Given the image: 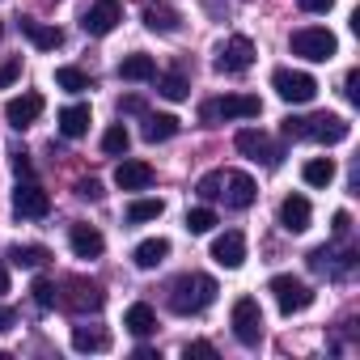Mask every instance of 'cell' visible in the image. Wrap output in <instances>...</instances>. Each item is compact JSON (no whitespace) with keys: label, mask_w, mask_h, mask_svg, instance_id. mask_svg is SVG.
<instances>
[{"label":"cell","mask_w":360,"mask_h":360,"mask_svg":"<svg viewBox=\"0 0 360 360\" xmlns=\"http://www.w3.org/2000/svg\"><path fill=\"white\" fill-rule=\"evenodd\" d=\"M187 356H217L212 343H187Z\"/></svg>","instance_id":"obj_44"},{"label":"cell","mask_w":360,"mask_h":360,"mask_svg":"<svg viewBox=\"0 0 360 360\" xmlns=\"http://www.w3.org/2000/svg\"><path fill=\"white\" fill-rule=\"evenodd\" d=\"M157 94H161V98H169V102H183V98L191 94V85H187V77H183V72H165V77L157 81Z\"/></svg>","instance_id":"obj_31"},{"label":"cell","mask_w":360,"mask_h":360,"mask_svg":"<svg viewBox=\"0 0 360 360\" xmlns=\"http://www.w3.org/2000/svg\"><path fill=\"white\" fill-rule=\"evenodd\" d=\"M212 259L221 263V267H242L246 263V238L238 233V229H229V233H221L217 242H212Z\"/></svg>","instance_id":"obj_19"},{"label":"cell","mask_w":360,"mask_h":360,"mask_svg":"<svg viewBox=\"0 0 360 360\" xmlns=\"http://www.w3.org/2000/svg\"><path fill=\"white\" fill-rule=\"evenodd\" d=\"M119 110H123V115H144L148 106H144L140 94H127V98H119Z\"/></svg>","instance_id":"obj_40"},{"label":"cell","mask_w":360,"mask_h":360,"mask_svg":"<svg viewBox=\"0 0 360 360\" xmlns=\"http://www.w3.org/2000/svg\"><path fill=\"white\" fill-rule=\"evenodd\" d=\"M60 131H64L68 140H81V136L89 131V106H81V102H77V106H64V110H60Z\"/></svg>","instance_id":"obj_26"},{"label":"cell","mask_w":360,"mask_h":360,"mask_svg":"<svg viewBox=\"0 0 360 360\" xmlns=\"http://www.w3.org/2000/svg\"><path fill=\"white\" fill-rule=\"evenodd\" d=\"M309 267L318 271V276H330V280H343L352 267H356V250H343V255H335L330 246H318V250H309Z\"/></svg>","instance_id":"obj_13"},{"label":"cell","mask_w":360,"mask_h":360,"mask_svg":"<svg viewBox=\"0 0 360 360\" xmlns=\"http://www.w3.org/2000/svg\"><path fill=\"white\" fill-rule=\"evenodd\" d=\"M43 115V94H22V98H9L5 102V119H9V127H30L34 119Z\"/></svg>","instance_id":"obj_16"},{"label":"cell","mask_w":360,"mask_h":360,"mask_svg":"<svg viewBox=\"0 0 360 360\" xmlns=\"http://www.w3.org/2000/svg\"><path fill=\"white\" fill-rule=\"evenodd\" d=\"M221 195H225V204L229 208H250L255 200H259V187H255V178L250 174H221Z\"/></svg>","instance_id":"obj_14"},{"label":"cell","mask_w":360,"mask_h":360,"mask_svg":"<svg viewBox=\"0 0 360 360\" xmlns=\"http://www.w3.org/2000/svg\"><path fill=\"white\" fill-rule=\"evenodd\" d=\"M178 127H183V123H178L174 115H144V140H148V144L174 140V136H178Z\"/></svg>","instance_id":"obj_25"},{"label":"cell","mask_w":360,"mask_h":360,"mask_svg":"<svg viewBox=\"0 0 360 360\" xmlns=\"http://www.w3.org/2000/svg\"><path fill=\"white\" fill-rule=\"evenodd\" d=\"M288 47H292V56H301V60H314V64H326V60L339 51L335 34H330V30H322V26H305V30H292Z\"/></svg>","instance_id":"obj_4"},{"label":"cell","mask_w":360,"mask_h":360,"mask_svg":"<svg viewBox=\"0 0 360 360\" xmlns=\"http://www.w3.org/2000/svg\"><path fill=\"white\" fill-rule=\"evenodd\" d=\"M119 22H123V5H119V0H98V5H89V9H85L81 30H85V34H94V39H102V34H110Z\"/></svg>","instance_id":"obj_12"},{"label":"cell","mask_w":360,"mask_h":360,"mask_svg":"<svg viewBox=\"0 0 360 360\" xmlns=\"http://www.w3.org/2000/svg\"><path fill=\"white\" fill-rule=\"evenodd\" d=\"M144 26L153 30V34H174L178 26H183V13H178L174 5H165V0H144Z\"/></svg>","instance_id":"obj_15"},{"label":"cell","mask_w":360,"mask_h":360,"mask_svg":"<svg viewBox=\"0 0 360 360\" xmlns=\"http://www.w3.org/2000/svg\"><path fill=\"white\" fill-rule=\"evenodd\" d=\"M309 221H314L309 200H305V195H284V204H280V225H284L288 233H305Z\"/></svg>","instance_id":"obj_17"},{"label":"cell","mask_w":360,"mask_h":360,"mask_svg":"<svg viewBox=\"0 0 360 360\" xmlns=\"http://www.w3.org/2000/svg\"><path fill=\"white\" fill-rule=\"evenodd\" d=\"M22 77V56H13L9 64H0V85H13Z\"/></svg>","instance_id":"obj_38"},{"label":"cell","mask_w":360,"mask_h":360,"mask_svg":"<svg viewBox=\"0 0 360 360\" xmlns=\"http://www.w3.org/2000/svg\"><path fill=\"white\" fill-rule=\"evenodd\" d=\"M233 144H238V153H246L250 161H263V165H280V161H284V153H280L259 127H242V131L233 136Z\"/></svg>","instance_id":"obj_11"},{"label":"cell","mask_w":360,"mask_h":360,"mask_svg":"<svg viewBox=\"0 0 360 360\" xmlns=\"http://www.w3.org/2000/svg\"><path fill=\"white\" fill-rule=\"evenodd\" d=\"M195 191H200V200H221V174H204Z\"/></svg>","instance_id":"obj_36"},{"label":"cell","mask_w":360,"mask_h":360,"mask_svg":"<svg viewBox=\"0 0 360 360\" xmlns=\"http://www.w3.org/2000/svg\"><path fill=\"white\" fill-rule=\"evenodd\" d=\"M330 233H335V238H347V233H352V217H347V212H335V217H330Z\"/></svg>","instance_id":"obj_42"},{"label":"cell","mask_w":360,"mask_h":360,"mask_svg":"<svg viewBox=\"0 0 360 360\" xmlns=\"http://www.w3.org/2000/svg\"><path fill=\"white\" fill-rule=\"evenodd\" d=\"M0 39H5V22H0Z\"/></svg>","instance_id":"obj_47"},{"label":"cell","mask_w":360,"mask_h":360,"mask_svg":"<svg viewBox=\"0 0 360 360\" xmlns=\"http://www.w3.org/2000/svg\"><path fill=\"white\" fill-rule=\"evenodd\" d=\"M288 140H318V144H339L352 136V123L343 115H309V119H284Z\"/></svg>","instance_id":"obj_2"},{"label":"cell","mask_w":360,"mask_h":360,"mask_svg":"<svg viewBox=\"0 0 360 360\" xmlns=\"http://www.w3.org/2000/svg\"><path fill=\"white\" fill-rule=\"evenodd\" d=\"M0 292H9V267H5V259H0Z\"/></svg>","instance_id":"obj_46"},{"label":"cell","mask_w":360,"mask_h":360,"mask_svg":"<svg viewBox=\"0 0 360 360\" xmlns=\"http://www.w3.org/2000/svg\"><path fill=\"white\" fill-rule=\"evenodd\" d=\"M127 144H131V136H127V127H123V123L106 127V136H102V153H110V157H123V153H127Z\"/></svg>","instance_id":"obj_33"},{"label":"cell","mask_w":360,"mask_h":360,"mask_svg":"<svg viewBox=\"0 0 360 360\" xmlns=\"http://www.w3.org/2000/svg\"><path fill=\"white\" fill-rule=\"evenodd\" d=\"M47 259H51V250H47V246H22V242H18V246H9V263H13V267L39 271Z\"/></svg>","instance_id":"obj_28"},{"label":"cell","mask_w":360,"mask_h":360,"mask_svg":"<svg viewBox=\"0 0 360 360\" xmlns=\"http://www.w3.org/2000/svg\"><path fill=\"white\" fill-rule=\"evenodd\" d=\"M169 259V242L165 238H148V242H140L136 250H131V263L140 267V271H153V267H161Z\"/></svg>","instance_id":"obj_22"},{"label":"cell","mask_w":360,"mask_h":360,"mask_svg":"<svg viewBox=\"0 0 360 360\" xmlns=\"http://www.w3.org/2000/svg\"><path fill=\"white\" fill-rule=\"evenodd\" d=\"M9 157H13V169H18L22 178H30V174H34V165H30V157H26V148H13Z\"/></svg>","instance_id":"obj_41"},{"label":"cell","mask_w":360,"mask_h":360,"mask_svg":"<svg viewBox=\"0 0 360 360\" xmlns=\"http://www.w3.org/2000/svg\"><path fill=\"white\" fill-rule=\"evenodd\" d=\"M335 0H301V13H330Z\"/></svg>","instance_id":"obj_43"},{"label":"cell","mask_w":360,"mask_h":360,"mask_svg":"<svg viewBox=\"0 0 360 360\" xmlns=\"http://www.w3.org/2000/svg\"><path fill=\"white\" fill-rule=\"evenodd\" d=\"M267 292L276 297V305H280V314H288V318L314 305V288H309V284H301L297 276H271V284H267Z\"/></svg>","instance_id":"obj_6"},{"label":"cell","mask_w":360,"mask_h":360,"mask_svg":"<svg viewBox=\"0 0 360 360\" xmlns=\"http://www.w3.org/2000/svg\"><path fill=\"white\" fill-rule=\"evenodd\" d=\"M30 292H34V301H39V309H56V305H60V288H56L51 280H43V276L34 280V288H30Z\"/></svg>","instance_id":"obj_34"},{"label":"cell","mask_w":360,"mask_h":360,"mask_svg":"<svg viewBox=\"0 0 360 360\" xmlns=\"http://www.w3.org/2000/svg\"><path fill=\"white\" fill-rule=\"evenodd\" d=\"M301 178H305L309 187H330L335 183V161L330 157H314V161H305Z\"/></svg>","instance_id":"obj_29"},{"label":"cell","mask_w":360,"mask_h":360,"mask_svg":"<svg viewBox=\"0 0 360 360\" xmlns=\"http://www.w3.org/2000/svg\"><path fill=\"white\" fill-rule=\"evenodd\" d=\"M72 347L77 352H110V330H102V326H72Z\"/></svg>","instance_id":"obj_24"},{"label":"cell","mask_w":360,"mask_h":360,"mask_svg":"<svg viewBox=\"0 0 360 360\" xmlns=\"http://www.w3.org/2000/svg\"><path fill=\"white\" fill-rule=\"evenodd\" d=\"M250 64H255V43H250L246 34H233L229 43L217 47V72L238 77V72H246Z\"/></svg>","instance_id":"obj_8"},{"label":"cell","mask_w":360,"mask_h":360,"mask_svg":"<svg viewBox=\"0 0 360 360\" xmlns=\"http://www.w3.org/2000/svg\"><path fill=\"white\" fill-rule=\"evenodd\" d=\"M18 30L39 47V51H56L60 43H64V30H56V26H43V22H30V18H22L18 22Z\"/></svg>","instance_id":"obj_21"},{"label":"cell","mask_w":360,"mask_h":360,"mask_svg":"<svg viewBox=\"0 0 360 360\" xmlns=\"http://www.w3.org/2000/svg\"><path fill=\"white\" fill-rule=\"evenodd\" d=\"M13 212L22 221H43L51 212V195L34 183V178H26V183H18V191H13Z\"/></svg>","instance_id":"obj_10"},{"label":"cell","mask_w":360,"mask_h":360,"mask_svg":"<svg viewBox=\"0 0 360 360\" xmlns=\"http://www.w3.org/2000/svg\"><path fill=\"white\" fill-rule=\"evenodd\" d=\"M263 110V102L255 98V94H225V98H217V102H204L200 106V123H221V119H255Z\"/></svg>","instance_id":"obj_3"},{"label":"cell","mask_w":360,"mask_h":360,"mask_svg":"<svg viewBox=\"0 0 360 360\" xmlns=\"http://www.w3.org/2000/svg\"><path fill=\"white\" fill-rule=\"evenodd\" d=\"M60 305L72 309V314H98L106 305V292L98 284H89V280H68L64 292H60Z\"/></svg>","instance_id":"obj_9"},{"label":"cell","mask_w":360,"mask_h":360,"mask_svg":"<svg viewBox=\"0 0 360 360\" xmlns=\"http://www.w3.org/2000/svg\"><path fill=\"white\" fill-rule=\"evenodd\" d=\"M271 89H276L284 102H292V106H305V102L318 98V81H314L309 72H292V68H276V72H271Z\"/></svg>","instance_id":"obj_7"},{"label":"cell","mask_w":360,"mask_h":360,"mask_svg":"<svg viewBox=\"0 0 360 360\" xmlns=\"http://www.w3.org/2000/svg\"><path fill=\"white\" fill-rule=\"evenodd\" d=\"M115 183L123 191H144V187H153V165L148 161H119Z\"/></svg>","instance_id":"obj_20"},{"label":"cell","mask_w":360,"mask_h":360,"mask_svg":"<svg viewBox=\"0 0 360 360\" xmlns=\"http://www.w3.org/2000/svg\"><path fill=\"white\" fill-rule=\"evenodd\" d=\"M13 322H18V314H13V309H5V305H0V330H9Z\"/></svg>","instance_id":"obj_45"},{"label":"cell","mask_w":360,"mask_h":360,"mask_svg":"<svg viewBox=\"0 0 360 360\" xmlns=\"http://www.w3.org/2000/svg\"><path fill=\"white\" fill-rule=\"evenodd\" d=\"M212 225H217V212L212 208H191L187 212V229L191 233H212Z\"/></svg>","instance_id":"obj_35"},{"label":"cell","mask_w":360,"mask_h":360,"mask_svg":"<svg viewBox=\"0 0 360 360\" xmlns=\"http://www.w3.org/2000/svg\"><path fill=\"white\" fill-rule=\"evenodd\" d=\"M68 242H72V255H77V259H98V255L106 250V238H102L94 225H85V221H77V225L68 229Z\"/></svg>","instance_id":"obj_18"},{"label":"cell","mask_w":360,"mask_h":360,"mask_svg":"<svg viewBox=\"0 0 360 360\" xmlns=\"http://www.w3.org/2000/svg\"><path fill=\"white\" fill-rule=\"evenodd\" d=\"M119 77H123V81H153V77H157V64H153V56L131 51V56L119 60Z\"/></svg>","instance_id":"obj_23"},{"label":"cell","mask_w":360,"mask_h":360,"mask_svg":"<svg viewBox=\"0 0 360 360\" xmlns=\"http://www.w3.org/2000/svg\"><path fill=\"white\" fill-rule=\"evenodd\" d=\"M77 195H81V200H102V183H98V178H81V183H77Z\"/></svg>","instance_id":"obj_39"},{"label":"cell","mask_w":360,"mask_h":360,"mask_svg":"<svg viewBox=\"0 0 360 360\" xmlns=\"http://www.w3.org/2000/svg\"><path fill=\"white\" fill-rule=\"evenodd\" d=\"M123 326H127L131 335H140V339H144V335H153V330H157V314H153V305L136 301V305L123 314Z\"/></svg>","instance_id":"obj_27"},{"label":"cell","mask_w":360,"mask_h":360,"mask_svg":"<svg viewBox=\"0 0 360 360\" xmlns=\"http://www.w3.org/2000/svg\"><path fill=\"white\" fill-rule=\"evenodd\" d=\"M161 212H165V204H161V200H131L123 217H127V225H144V221H157Z\"/></svg>","instance_id":"obj_30"},{"label":"cell","mask_w":360,"mask_h":360,"mask_svg":"<svg viewBox=\"0 0 360 360\" xmlns=\"http://www.w3.org/2000/svg\"><path fill=\"white\" fill-rule=\"evenodd\" d=\"M56 85L68 89V94H85L89 89V72H81V68H56Z\"/></svg>","instance_id":"obj_32"},{"label":"cell","mask_w":360,"mask_h":360,"mask_svg":"<svg viewBox=\"0 0 360 360\" xmlns=\"http://www.w3.org/2000/svg\"><path fill=\"white\" fill-rule=\"evenodd\" d=\"M343 94H347V102H352V106H360V68H352V72H347Z\"/></svg>","instance_id":"obj_37"},{"label":"cell","mask_w":360,"mask_h":360,"mask_svg":"<svg viewBox=\"0 0 360 360\" xmlns=\"http://www.w3.org/2000/svg\"><path fill=\"white\" fill-rule=\"evenodd\" d=\"M169 309L174 314H183V318H191V314H204L212 301H217V280L212 276H200V271H187V276H178L174 284H169Z\"/></svg>","instance_id":"obj_1"},{"label":"cell","mask_w":360,"mask_h":360,"mask_svg":"<svg viewBox=\"0 0 360 360\" xmlns=\"http://www.w3.org/2000/svg\"><path fill=\"white\" fill-rule=\"evenodd\" d=\"M229 322H233V335H238L242 347H259L263 343V309H259L255 297H238Z\"/></svg>","instance_id":"obj_5"}]
</instances>
